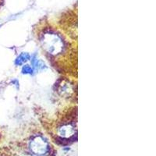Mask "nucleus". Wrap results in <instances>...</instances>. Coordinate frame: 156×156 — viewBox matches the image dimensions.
<instances>
[{
  "label": "nucleus",
  "instance_id": "f257e3e1",
  "mask_svg": "<svg viewBox=\"0 0 156 156\" xmlns=\"http://www.w3.org/2000/svg\"><path fill=\"white\" fill-rule=\"evenodd\" d=\"M41 43L44 49L51 55H58L63 49V41L55 34H45L41 39Z\"/></svg>",
  "mask_w": 156,
  "mask_h": 156
},
{
  "label": "nucleus",
  "instance_id": "7ed1b4c3",
  "mask_svg": "<svg viewBox=\"0 0 156 156\" xmlns=\"http://www.w3.org/2000/svg\"><path fill=\"white\" fill-rule=\"evenodd\" d=\"M58 133L63 138H70L75 134V129L71 125H64L58 129Z\"/></svg>",
  "mask_w": 156,
  "mask_h": 156
},
{
  "label": "nucleus",
  "instance_id": "20e7f679",
  "mask_svg": "<svg viewBox=\"0 0 156 156\" xmlns=\"http://www.w3.org/2000/svg\"><path fill=\"white\" fill-rule=\"evenodd\" d=\"M30 57V55L28 53H27V52H23V53H21L17 57V58L15 61V63H16V66H20V65L23 64L24 62H27V61H28Z\"/></svg>",
  "mask_w": 156,
  "mask_h": 156
},
{
  "label": "nucleus",
  "instance_id": "f03ea898",
  "mask_svg": "<svg viewBox=\"0 0 156 156\" xmlns=\"http://www.w3.org/2000/svg\"><path fill=\"white\" fill-rule=\"evenodd\" d=\"M30 150L33 153L36 154H44L47 152L48 148V143L41 136H36L31 140L30 144Z\"/></svg>",
  "mask_w": 156,
  "mask_h": 156
},
{
  "label": "nucleus",
  "instance_id": "423d86ee",
  "mask_svg": "<svg viewBox=\"0 0 156 156\" xmlns=\"http://www.w3.org/2000/svg\"><path fill=\"white\" fill-rule=\"evenodd\" d=\"M71 91H72V88L68 83H65V84H62L60 86L59 92L62 94H69Z\"/></svg>",
  "mask_w": 156,
  "mask_h": 156
},
{
  "label": "nucleus",
  "instance_id": "0eeeda50",
  "mask_svg": "<svg viewBox=\"0 0 156 156\" xmlns=\"http://www.w3.org/2000/svg\"><path fill=\"white\" fill-rule=\"evenodd\" d=\"M22 73H24V74H32L33 73V69L29 65H25V66H23Z\"/></svg>",
  "mask_w": 156,
  "mask_h": 156
},
{
  "label": "nucleus",
  "instance_id": "39448f33",
  "mask_svg": "<svg viewBox=\"0 0 156 156\" xmlns=\"http://www.w3.org/2000/svg\"><path fill=\"white\" fill-rule=\"evenodd\" d=\"M31 62L32 65L34 66V67L36 69H37V70H41V69H43L44 68H45V64L44 63V62H42L40 59H37V58H33Z\"/></svg>",
  "mask_w": 156,
  "mask_h": 156
}]
</instances>
